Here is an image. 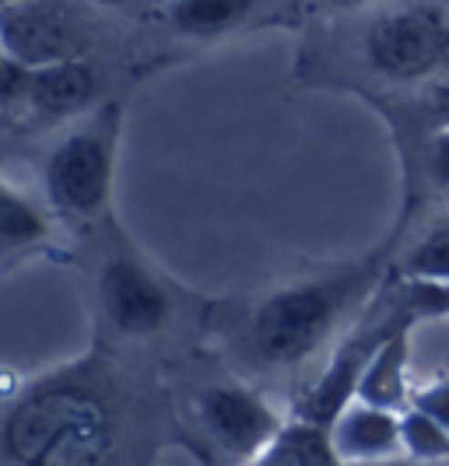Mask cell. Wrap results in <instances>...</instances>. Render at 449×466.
Returning a JSON list of instances; mask_svg holds the SVG:
<instances>
[{
  "label": "cell",
  "mask_w": 449,
  "mask_h": 466,
  "mask_svg": "<svg viewBox=\"0 0 449 466\" xmlns=\"http://www.w3.org/2000/svg\"><path fill=\"white\" fill-rule=\"evenodd\" d=\"M0 49L25 70L77 60L85 49L81 28L53 0H18L0 7Z\"/></svg>",
  "instance_id": "3"
},
{
  "label": "cell",
  "mask_w": 449,
  "mask_h": 466,
  "mask_svg": "<svg viewBox=\"0 0 449 466\" xmlns=\"http://www.w3.org/2000/svg\"><path fill=\"white\" fill-rule=\"evenodd\" d=\"M341 466H428V463H414L407 456H386V460H365V463H341Z\"/></svg>",
  "instance_id": "21"
},
{
  "label": "cell",
  "mask_w": 449,
  "mask_h": 466,
  "mask_svg": "<svg viewBox=\"0 0 449 466\" xmlns=\"http://www.w3.org/2000/svg\"><path fill=\"white\" fill-rule=\"evenodd\" d=\"M401 449L414 463H446L449 460V431L439 420L418 410L414 403L401 414Z\"/></svg>",
  "instance_id": "14"
},
{
  "label": "cell",
  "mask_w": 449,
  "mask_h": 466,
  "mask_svg": "<svg viewBox=\"0 0 449 466\" xmlns=\"http://www.w3.org/2000/svg\"><path fill=\"white\" fill-rule=\"evenodd\" d=\"M95 4H123V0H95Z\"/></svg>",
  "instance_id": "23"
},
{
  "label": "cell",
  "mask_w": 449,
  "mask_h": 466,
  "mask_svg": "<svg viewBox=\"0 0 449 466\" xmlns=\"http://www.w3.org/2000/svg\"><path fill=\"white\" fill-rule=\"evenodd\" d=\"M4 445L22 466H109L117 439L95 397L49 390L15 407L4 424Z\"/></svg>",
  "instance_id": "1"
},
{
  "label": "cell",
  "mask_w": 449,
  "mask_h": 466,
  "mask_svg": "<svg viewBox=\"0 0 449 466\" xmlns=\"http://www.w3.org/2000/svg\"><path fill=\"white\" fill-rule=\"evenodd\" d=\"M95 88H98L95 70L77 56V60H64V64H53V67L32 70L25 98L32 102L36 113L60 119L81 113L95 98Z\"/></svg>",
  "instance_id": "10"
},
{
  "label": "cell",
  "mask_w": 449,
  "mask_h": 466,
  "mask_svg": "<svg viewBox=\"0 0 449 466\" xmlns=\"http://www.w3.org/2000/svg\"><path fill=\"white\" fill-rule=\"evenodd\" d=\"M337 4H365V0H337Z\"/></svg>",
  "instance_id": "24"
},
{
  "label": "cell",
  "mask_w": 449,
  "mask_h": 466,
  "mask_svg": "<svg viewBox=\"0 0 449 466\" xmlns=\"http://www.w3.org/2000/svg\"><path fill=\"white\" fill-rule=\"evenodd\" d=\"M0 60H4V49H0Z\"/></svg>",
  "instance_id": "26"
},
{
  "label": "cell",
  "mask_w": 449,
  "mask_h": 466,
  "mask_svg": "<svg viewBox=\"0 0 449 466\" xmlns=\"http://www.w3.org/2000/svg\"><path fill=\"white\" fill-rule=\"evenodd\" d=\"M443 60H449V15L443 18Z\"/></svg>",
  "instance_id": "22"
},
{
  "label": "cell",
  "mask_w": 449,
  "mask_h": 466,
  "mask_svg": "<svg viewBox=\"0 0 449 466\" xmlns=\"http://www.w3.org/2000/svg\"><path fill=\"white\" fill-rule=\"evenodd\" d=\"M7 4H18V0H0V7H7Z\"/></svg>",
  "instance_id": "25"
},
{
  "label": "cell",
  "mask_w": 449,
  "mask_h": 466,
  "mask_svg": "<svg viewBox=\"0 0 449 466\" xmlns=\"http://www.w3.org/2000/svg\"><path fill=\"white\" fill-rule=\"evenodd\" d=\"M327 435H331L333 456L341 463H365V460L403 456L401 414L372 407V403H362V400H352L327 424Z\"/></svg>",
  "instance_id": "8"
},
{
  "label": "cell",
  "mask_w": 449,
  "mask_h": 466,
  "mask_svg": "<svg viewBox=\"0 0 449 466\" xmlns=\"http://www.w3.org/2000/svg\"><path fill=\"white\" fill-rule=\"evenodd\" d=\"M411 280H449V225L428 232L407 257Z\"/></svg>",
  "instance_id": "16"
},
{
  "label": "cell",
  "mask_w": 449,
  "mask_h": 466,
  "mask_svg": "<svg viewBox=\"0 0 449 466\" xmlns=\"http://www.w3.org/2000/svg\"><path fill=\"white\" fill-rule=\"evenodd\" d=\"M435 172H439V179L449 187V127L435 137Z\"/></svg>",
  "instance_id": "19"
},
{
  "label": "cell",
  "mask_w": 449,
  "mask_h": 466,
  "mask_svg": "<svg viewBox=\"0 0 449 466\" xmlns=\"http://www.w3.org/2000/svg\"><path fill=\"white\" fill-rule=\"evenodd\" d=\"M369 56L383 74L422 77L443 60V18L428 11H393L369 32Z\"/></svg>",
  "instance_id": "5"
},
{
  "label": "cell",
  "mask_w": 449,
  "mask_h": 466,
  "mask_svg": "<svg viewBox=\"0 0 449 466\" xmlns=\"http://www.w3.org/2000/svg\"><path fill=\"white\" fill-rule=\"evenodd\" d=\"M383 340V337H379ZM379 340H348L341 354L331 361V369L327 375L309 390V397L302 400V414L299 420H309V424H320V428H327L358 393V379L365 372V365H369V358H372V350L379 348Z\"/></svg>",
  "instance_id": "9"
},
{
  "label": "cell",
  "mask_w": 449,
  "mask_h": 466,
  "mask_svg": "<svg viewBox=\"0 0 449 466\" xmlns=\"http://www.w3.org/2000/svg\"><path fill=\"white\" fill-rule=\"evenodd\" d=\"M200 420L211 431L214 442H221L236 456H250V460L281 431L274 410L260 397H253L250 390H239V386L208 390L200 397Z\"/></svg>",
  "instance_id": "6"
},
{
  "label": "cell",
  "mask_w": 449,
  "mask_h": 466,
  "mask_svg": "<svg viewBox=\"0 0 449 466\" xmlns=\"http://www.w3.org/2000/svg\"><path fill=\"white\" fill-rule=\"evenodd\" d=\"M257 7L260 0H176L172 22L189 35H218L250 18Z\"/></svg>",
  "instance_id": "13"
},
{
  "label": "cell",
  "mask_w": 449,
  "mask_h": 466,
  "mask_svg": "<svg viewBox=\"0 0 449 466\" xmlns=\"http://www.w3.org/2000/svg\"><path fill=\"white\" fill-rule=\"evenodd\" d=\"M102 302L123 333H151L168 319V299L130 259H109L102 274Z\"/></svg>",
  "instance_id": "7"
},
{
  "label": "cell",
  "mask_w": 449,
  "mask_h": 466,
  "mask_svg": "<svg viewBox=\"0 0 449 466\" xmlns=\"http://www.w3.org/2000/svg\"><path fill=\"white\" fill-rule=\"evenodd\" d=\"M344 284L320 280L270 295L253 316V344L274 365H295L309 358L331 333L341 312Z\"/></svg>",
  "instance_id": "2"
},
{
  "label": "cell",
  "mask_w": 449,
  "mask_h": 466,
  "mask_svg": "<svg viewBox=\"0 0 449 466\" xmlns=\"http://www.w3.org/2000/svg\"><path fill=\"white\" fill-rule=\"evenodd\" d=\"M46 187L60 210L77 218L95 214L109 193V140L95 130L71 134L49 158Z\"/></svg>",
  "instance_id": "4"
},
{
  "label": "cell",
  "mask_w": 449,
  "mask_h": 466,
  "mask_svg": "<svg viewBox=\"0 0 449 466\" xmlns=\"http://www.w3.org/2000/svg\"><path fill=\"white\" fill-rule=\"evenodd\" d=\"M355 400L372 403L383 410H403L407 407V337L390 333L372 350L365 372L358 379Z\"/></svg>",
  "instance_id": "11"
},
{
  "label": "cell",
  "mask_w": 449,
  "mask_h": 466,
  "mask_svg": "<svg viewBox=\"0 0 449 466\" xmlns=\"http://www.w3.org/2000/svg\"><path fill=\"white\" fill-rule=\"evenodd\" d=\"M432 109L449 123V85H439V88L432 92Z\"/></svg>",
  "instance_id": "20"
},
{
  "label": "cell",
  "mask_w": 449,
  "mask_h": 466,
  "mask_svg": "<svg viewBox=\"0 0 449 466\" xmlns=\"http://www.w3.org/2000/svg\"><path fill=\"white\" fill-rule=\"evenodd\" d=\"M43 228L46 225H43L39 210L32 208L28 200H22L18 193L0 187V249L36 242L43 235Z\"/></svg>",
  "instance_id": "15"
},
{
  "label": "cell",
  "mask_w": 449,
  "mask_h": 466,
  "mask_svg": "<svg viewBox=\"0 0 449 466\" xmlns=\"http://www.w3.org/2000/svg\"><path fill=\"white\" fill-rule=\"evenodd\" d=\"M411 403H414L418 410L432 414V418L449 431V379L435 382V386H428V390H418V393L411 397Z\"/></svg>",
  "instance_id": "18"
},
{
  "label": "cell",
  "mask_w": 449,
  "mask_h": 466,
  "mask_svg": "<svg viewBox=\"0 0 449 466\" xmlns=\"http://www.w3.org/2000/svg\"><path fill=\"white\" fill-rule=\"evenodd\" d=\"M250 466H341V460L333 456L327 428L299 420V424H291V428H281V431L250 460Z\"/></svg>",
  "instance_id": "12"
},
{
  "label": "cell",
  "mask_w": 449,
  "mask_h": 466,
  "mask_svg": "<svg viewBox=\"0 0 449 466\" xmlns=\"http://www.w3.org/2000/svg\"><path fill=\"white\" fill-rule=\"evenodd\" d=\"M411 305L425 316L449 312V280H411Z\"/></svg>",
  "instance_id": "17"
}]
</instances>
